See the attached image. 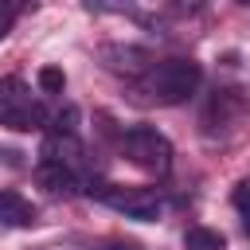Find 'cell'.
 I'll return each mask as SVG.
<instances>
[{
	"mask_svg": "<svg viewBox=\"0 0 250 250\" xmlns=\"http://www.w3.org/2000/svg\"><path fill=\"white\" fill-rule=\"evenodd\" d=\"M184 250H227V238L211 227H188L184 230Z\"/></svg>",
	"mask_w": 250,
	"mask_h": 250,
	"instance_id": "obj_8",
	"label": "cell"
},
{
	"mask_svg": "<svg viewBox=\"0 0 250 250\" xmlns=\"http://www.w3.org/2000/svg\"><path fill=\"white\" fill-rule=\"evenodd\" d=\"M0 125L20 129V133L47 125V109H43L39 102H31L23 78H4V82H0Z\"/></svg>",
	"mask_w": 250,
	"mask_h": 250,
	"instance_id": "obj_4",
	"label": "cell"
},
{
	"mask_svg": "<svg viewBox=\"0 0 250 250\" xmlns=\"http://www.w3.org/2000/svg\"><path fill=\"white\" fill-rule=\"evenodd\" d=\"M90 195L113 211H121L125 219H137V223H156L164 215V195L156 188H121V184H102V188H90Z\"/></svg>",
	"mask_w": 250,
	"mask_h": 250,
	"instance_id": "obj_2",
	"label": "cell"
},
{
	"mask_svg": "<svg viewBox=\"0 0 250 250\" xmlns=\"http://www.w3.org/2000/svg\"><path fill=\"white\" fill-rule=\"evenodd\" d=\"M35 184L51 195H74L78 191V172L74 164H62V160H43L35 168Z\"/></svg>",
	"mask_w": 250,
	"mask_h": 250,
	"instance_id": "obj_5",
	"label": "cell"
},
{
	"mask_svg": "<svg viewBox=\"0 0 250 250\" xmlns=\"http://www.w3.org/2000/svg\"><path fill=\"white\" fill-rule=\"evenodd\" d=\"M121 152H125L137 168H145V172H152V176H164V172L172 168V145H168V137H164L160 129H152V125L129 129V133L121 137Z\"/></svg>",
	"mask_w": 250,
	"mask_h": 250,
	"instance_id": "obj_3",
	"label": "cell"
},
{
	"mask_svg": "<svg viewBox=\"0 0 250 250\" xmlns=\"http://www.w3.org/2000/svg\"><path fill=\"white\" fill-rule=\"evenodd\" d=\"M39 211L20 191H0V227H35Z\"/></svg>",
	"mask_w": 250,
	"mask_h": 250,
	"instance_id": "obj_7",
	"label": "cell"
},
{
	"mask_svg": "<svg viewBox=\"0 0 250 250\" xmlns=\"http://www.w3.org/2000/svg\"><path fill=\"white\" fill-rule=\"evenodd\" d=\"M35 82H39V90H43V94H62V86H66V74H62L59 66H39Z\"/></svg>",
	"mask_w": 250,
	"mask_h": 250,
	"instance_id": "obj_9",
	"label": "cell"
},
{
	"mask_svg": "<svg viewBox=\"0 0 250 250\" xmlns=\"http://www.w3.org/2000/svg\"><path fill=\"white\" fill-rule=\"evenodd\" d=\"M203 82V70L195 59H164L145 70V94L156 105H180L188 102Z\"/></svg>",
	"mask_w": 250,
	"mask_h": 250,
	"instance_id": "obj_1",
	"label": "cell"
},
{
	"mask_svg": "<svg viewBox=\"0 0 250 250\" xmlns=\"http://www.w3.org/2000/svg\"><path fill=\"white\" fill-rule=\"evenodd\" d=\"M234 207H238V215H242V227H246V234H250V180H238V188H234Z\"/></svg>",
	"mask_w": 250,
	"mask_h": 250,
	"instance_id": "obj_10",
	"label": "cell"
},
{
	"mask_svg": "<svg viewBox=\"0 0 250 250\" xmlns=\"http://www.w3.org/2000/svg\"><path fill=\"white\" fill-rule=\"evenodd\" d=\"M102 62L113 74H129V78H137V74H145L152 66L148 51H141V47H102Z\"/></svg>",
	"mask_w": 250,
	"mask_h": 250,
	"instance_id": "obj_6",
	"label": "cell"
},
{
	"mask_svg": "<svg viewBox=\"0 0 250 250\" xmlns=\"http://www.w3.org/2000/svg\"><path fill=\"white\" fill-rule=\"evenodd\" d=\"M12 23H16V4L12 0H0V39L12 31Z\"/></svg>",
	"mask_w": 250,
	"mask_h": 250,
	"instance_id": "obj_13",
	"label": "cell"
},
{
	"mask_svg": "<svg viewBox=\"0 0 250 250\" xmlns=\"http://www.w3.org/2000/svg\"><path fill=\"white\" fill-rule=\"evenodd\" d=\"M137 0H82L86 12H129Z\"/></svg>",
	"mask_w": 250,
	"mask_h": 250,
	"instance_id": "obj_11",
	"label": "cell"
},
{
	"mask_svg": "<svg viewBox=\"0 0 250 250\" xmlns=\"http://www.w3.org/2000/svg\"><path fill=\"white\" fill-rule=\"evenodd\" d=\"M90 250H145V246L133 238H105V242H94Z\"/></svg>",
	"mask_w": 250,
	"mask_h": 250,
	"instance_id": "obj_12",
	"label": "cell"
}]
</instances>
